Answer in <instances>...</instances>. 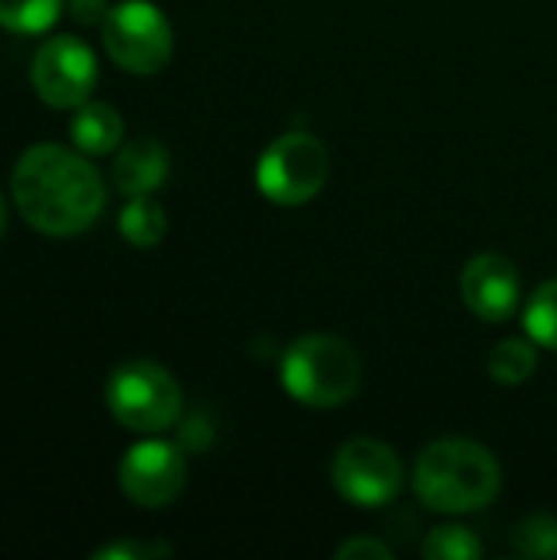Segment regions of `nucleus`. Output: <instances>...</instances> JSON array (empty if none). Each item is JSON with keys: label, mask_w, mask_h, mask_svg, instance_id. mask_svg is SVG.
Here are the masks:
<instances>
[{"label": "nucleus", "mask_w": 557, "mask_h": 560, "mask_svg": "<svg viewBox=\"0 0 557 560\" xmlns=\"http://www.w3.org/2000/svg\"><path fill=\"white\" fill-rule=\"evenodd\" d=\"M118 230H121V236H125L131 246L151 249V246H158V243L164 240V233H167V213H164V207H161L151 194H144V197H128V203H125V210H121V217H118Z\"/></svg>", "instance_id": "13"}, {"label": "nucleus", "mask_w": 557, "mask_h": 560, "mask_svg": "<svg viewBox=\"0 0 557 560\" xmlns=\"http://www.w3.org/2000/svg\"><path fill=\"white\" fill-rule=\"evenodd\" d=\"M118 486L138 509H164L187 486L184 450L164 440H144L131 446L118 466Z\"/></svg>", "instance_id": "9"}, {"label": "nucleus", "mask_w": 557, "mask_h": 560, "mask_svg": "<svg viewBox=\"0 0 557 560\" xmlns=\"http://www.w3.org/2000/svg\"><path fill=\"white\" fill-rule=\"evenodd\" d=\"M328 148L309 131L279 135L256 164V187L279 207H302L315 200L328 180Z\"/></svg>", "instance_id": "5"}, {"label": "nucleus", "mask_w": 557, "mask_h": 560, "mask_svg": "<svg viewBox=\"0 0 557 560\" xmlns=\"http://www.w3.org/2000/svg\"><path fill=\"white\" fill-rule=\"evenodd\" d=\"M10 190L20 217L46 236L85 233L105 210L98 171L62 144H33L23 151Z\"/></svg>", "instance_id": "1"}, {"label": "nucleus", "mask_w": 557, "mask_h": 560, "mask_svg": "<svg viewBox=\"0 0 557 560\" xmlns=\"http://www.w3.org/2000/svg\"><path fill=\"white\" fill-rule=\"evenodd\" d=\"M522 322H525V335L538 348L557 351V279H548L532 292Z\"/></svg>", "instance_id": "15"}, {"label": "nucleus", "mask_w": 557, "mask_h": 560, "mask_svg": "<svg viewBox=\"0 0 557 560\" xmlns=\"http://www.w3.org/2000/svg\"><path fill=\"white\" fill-rule=\"evenodd\" d=\"M108 3L105 0H69V13H72V20L76 23H82V26H92V23H102L105 16H108Z\"/></svg>", "instance_id": "21"}, {"label": "nucleus", "mask_w": 557, "mask_h": 560, "mask_svg": "<svg viewBox=\"0 0 557 560\" xmlns=\"http://www.w3.org/2000/svg\"><path fill=\"white\" fill-rule=\"evenodd\" d=\"M108 413L131 433H164L184 410V394L174 374L154 361H128L105 384Z\"/></svg>", "instance_id": "4"}, {"label": "nucleus", "mask_w": 557, "mask_h": 560, "mask_svg": "<svg viewBox=\"0 0 557 560\" xmlns=\"http://www.w3.org/2000/svg\"><path fill=\"white\" fill-rule=\"evenodd\" d=\"M62 0H0V26L10 33H43L59 20Z\"/></svg>", "instance_id": "16"}, {"label": "nucleus", "mask_w": 557, "mask_h": 560, "mask_svg": "<svg viewBox=\"0 0 557 560\" xmlns=\"http://www.w3.org/2000/svg\"><path fill=\"white\" fill-rule=\"evenodd\" d=\"M420 555L427 560H476L483 555V541L466 525H440L423 538Z\"/></svg>", "instance_id": "17"}, {"label": "nucleus", "mask_w": 557, "mask_h": 560, "mask_svg": "<svg viewBox=\"0 0 557 560\" xmlns=\"http://www.w3.org/2000/svg\"><path fill=\"white\" fill-rule=\"evenodd\" d=\"M102 43L115 66L135 75H154L174 52L167 16L148 0H125L102 20Z\"/></svg>", "instance_id": "6"}, {"label": "nucleus", "mask_w": 557, "mask_h": 560, "mask_svg": "<svg viewBox=\"0 0 557 560\" xmlns=\"http://www.w3.org/2000/svg\"><path fill=\"white\" fill-rule=\"evenodd\" d=\"M121 135H125V121L105 102H82L76 108V115L69 118V138H72V144L82 154H92V158L112 154L121 144Z\"/></svg>", "instance_id": "12"}, {"label": "nucleus", "mask_w": 557, "mask_h": 560, "mask_svg": "<svg viewBox=\"0 0 557 560\" xmlns=\"http://www.w3.org/2000/svg\"><path fill=\"white\" fill-rule=\"evenodd\" d=\"M512 545L522 558H557V515H548V512L525 515L512 532Z\"/></svg>", "instance_id": "18"}, {"label": "nucleus", "mask_w": 557, "mask_h": 560, "mask_svg": "<svg viewBox=\"0 0 557 560\" xmlns=\"http://www.w3.org/2000/svg\"><path fill=\"white\" fill-rule=\"evenodd\" d=\"M282 387L309 410H335L361 390L364 364L358 351L335 335H305L282 354Z\"/></svg>", "instance_id": "3"}, {"label": "nucleus", "mask_w": 557, "mask_h": 560, "mask_svg": "<svg viewBox=\"0 0 557 560\" xmlns=\"http://www.w3.org/2000/svg\"><path fill=\"white\" fill-rule=\"evenodd\" d=\"M332 486L358 509H384L404 489V463L387 443L358 436L335 453Z\"/></svg>", "instance_id": "7"}, {"label": "nucleus", "mask_w": 557, "mask_h": 560, "mask_svg": "<svg viewBox=\"0 0 557 560\" xmlns=\"http://www.w3.org/2000/svg\"><path fill=\"white\" fill-rule=\"evenodd\" d=\"M460 292L476 318L499 325L515 315L522 302V279L515 262L502 253H479L463 266Z\"/></svg>", "instance_id": "10"}, {"label": "nucleus", "mask_w": 557, "mask_h": 560, "mask_svg": "<svg viewBox=\"0 0 557 560\" xmlns=\"http://www.w3.org/2000/svg\"><path fill=\"white\" fill-rule=\"evenodd\" d=\"M338 560H391V548L381 541V538H371V535H355L348 541L338 545L335 551Z\"/></svg>", "instance_id": "19"}, {"label": "nucleus", "mask_w": 557, "mask_h": 560, "mask_svg": "<svg viewBox=\"0 0 557 560\" xmlns=\"http://www.w3.org/2000/svg\"><path fill=\"white\" fill-rule=\"evenodd\" d=\"M3 226H7V203H3V197H0V236H3Z\"/></svg>", "instance_id": "22"}, {"label": "nucleus", "mask_w": 557, "mask_h": 560, "mask_svg": "<svg viewBox=\"0 0 557 560\" xmlns=\"http://www.w3.org/2000/svg\"><path fill=\"white\" fill-rule=\"evenodd\" d=\"M414 492L437 515H473L496 502L502 469L476 440H437L414 463Z\"/></svg>", "instance_id": "2"}, {"label": "nucleus", "mask_w": 557, "mask_h": 560, "mask_svg": "<svg viewBox=\"0 0 557 560\" xmlns=\"http://www.w3.org/2000/svg\"><path fill=\"white\" fill-rule=\"evenodd\" d=\"M538 345L532 338H506L489 351V377L502 387L525 384L538 368Z\"/></svg>", "instance_id": "14"}, {"label": "nucleus", "mask_w": 557, "mask_h": 560, "mask_svg": "<svg viewBox=\"0 0 557 560\" xmlns=\"http://www.w3.org/2000/svg\"><path fill=\"white\" fill-rule=\"evenodd\" d=\"M167 167H171V158L164 144L154 138H138L118 151L112 164V184L125 197H144V194H154L167 180Z\"/></svg>", "instance_id": "11"}, {"label": "nucleus", "mask_w": 557, "mask_h": 560, "mask_svg": "<svg viewBox=\"0 0 557 560\" xmlns=\"http://www.w3.org/2000/svg\"><path fill=\"white\" fill-rule=\"evenodd\" d=\"M36 95L53 108H79L98 82V62L79 36H49L30 69Z\"/></svg>", "instance_id": "8"}, {"label": "nucleus", "mask_w": 557, "mask_h": 560, "mask_svg": "<svg viewBox=\"0 0 557 560\" xmlns=\"http://www.w3.org/2000/svg\"><path fill=\"white\" fill-rule=\"evenodd\" d=\"M167 548L164 545H138V541H115V545H105L98 548L92 558L95 560H151L164 558Z\"/></svg>", "instance_id": "20"}]
</instances>
